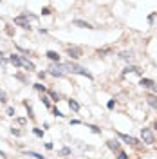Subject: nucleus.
I'll return each instance as SVG.
<instances>
[{
  "instance_id": "cd10ccee",
  "label": "nucleus",
  "mask_w": 157,
  "mask_h": 159,
  "mask_svg": "<svg viewBox=\"0 0 157 159\" xmlns=\"http://www.w3.org/2000/svg\"><path fill=\"white\" fill-rule=\"evenodd\" d=\"M33 132H34V136H38V138H43V130L42 128H33Z\"/></svg>"
},
{
  "instance_id": "20e7f679",
  "label": "nucleus",
  "mask_w": 157,
  "mask_h": 159,
  "mask_svg": "<svg viewBox=\"0 0 157 159\" xmlns=\"http://www.w3.org/2000/svg\"><path fill=\"white\" fill-rule=\"evenodd\" d=\"M49 73H51L53 76L61 78V76L65 74V67H63L61 63H54V65H51V67H49Z\"/></svg>"
},
{
  "instance_id": "f704fd0d",
  "label": "nucleus",
  "mask_w": 157,
  "mask_h": 159,
  "mask_svg": "<svg viewBox=\"0 0 157 159\" xmlns=\"http://www.w3.org/2000/svg\"><path fill=\"white\" fill-rule=\"evenodd\" d=\"M155 16H157V13H152V15L148 16V22H150V24H152V22H153V18H155Z\"/></svg>"
},
{
  "instance_id": "4468645a",
  "label": "nucleus",
  "mask_w": 157,
  "mask_h": 159,
  "mask_svg": "<svg viewBox=\"0 0 157 159\" xmlns=\"http://www.w3.org/2000/svg\"><path fill=\"white\" fill-rule=\"evenodd\" d=\"M22 62H24V69H26V71H34V63H33V62L26 60L24 56H22Z\"/></svg>"
},
{
  "instance_id": "dca6fc26",
  "label": "nucleus",
  "mask_w": 157,
  "mask_h": 159,
  "mask_svg": "<svg viewBox=\"0 0 157 159\" xmlns=\"http://www.w3.org/2000/svg\"><path fill=\"white\" fill-rule=\"evenodd\" d=\"M47 96H49L53 101H60V94L56 92V90H47Z\"/></svg>"
},
{
  "instance_id": "aec40b11",
  "label": "nucleus",
  "mask_w": 157,
  "mask_h": 159,
  "mask_svg": "<svg viewBox=\"0 0 157 159\" xmlns=\"http://www.w3.org/2000/svg\"><path fill=\"white\" fill-rule=\"evenodd\" d=\"M26 154H27L29 157H34V159H45V157H43L42 154H38V152H31V150H27Z\"/></svg>"
},
{
  "instance_id": "f257e3e1",
  "label": "nucleus",
  "mask_w": 157,
  "mask_h": 159,
  "mask_svg": "<svg viewBox=\"0 0 157 159\" xmlns=\"http://www.w3.org/2000/svg\"><path fill=\"white\" fill-rule=\"evenodd\" d=\"M63 67H65V71H69L72 74H81V76H85L88 80H94V76L88 73L87 69H83L81 65H78V63H63Z\"/></svg>"
},
{
  "instance_id": "4c0bfd02",
  "label": "nucleus",
  "mask_w": 157,
  "mask_h": 159,
  "mask_svg": "<svg viewBox=\"0 0 157 159\" xmlns=\"http://www.w3.org/2000/svg\"><path fill=\"white\" fill-rule=\"evenodd\" d=\"M45 148H47V150H53L54 147H53V143H45Z\"/></svg>"
},
{
  "instance_id": "b1692460",
  "label": "nucleus",
  "mask_w": 157,
  "mask_h": 159,
  "mask_svg": "<svg viewBox=\"0 0 157 159\" xmlns=\"http://www.w3.org/2000/svg\"><path fill=\"white\" fill-rule=\"evenodd\" d=\"M88 128H91L94 134H101V128H99V127H96V125H88Z\"/></svg>"
},
{
  "instance_id": "7ed1b4c3",
  "label": "nucleus",
  "mask_w": 157,
  "mask_h": 159,
  "mask_svg": "<svg viewBox=\"0 0 157 159\" xmlns=\"http://www.w3.org/2000/svg\"><path fill=\"white\" fill-rule=\"evenodd\" d=\"M139 85H141L143 89H148V90H152L153 94H157V83H155L153 80H150V78H141Z\"/></svg>"
},
{
  "instance_id": "c9c22d12",
  "label": "nucleus",
  "mask_w": 157,
  "mask_h": 159,
  "mask_svg": "<svg viewBox=\"0 0 157 159\" xmlns=\"http://www.w3.org/2000/svg\"><path fill=\"white\" fill-rule=\"evenodd\" d=\"M16 123H20V125H26V119H24V118H16Z\"/></svg>"
},
{
  "instance_id": "f03ea898",
  "label": "nucleus",
  "mask_w": 157,
  "mask_h": 159,
  "mask_svg": "<svg viewBox=\"0 0 157 159\" xmlns=\"http://www.w3.org/2000/svg\"><path fill=\"white\" fill-rule=\"evenodd\" d=\"M141 139H143V141H145L146 145H153V143H155V136H153L152 128L145 127V128L141 130Z\"/></svg>"
},
{
  "instance_id": "bb28decb",
  "label": "nucleus",
  "mask_w": 157,
  "mask_h": 159,
  "mask_svg": "<svg viewBox=\"0 0 157 159\" xmlns=\"http://www.w3.org/2000/svg\"><path fill=\"white\" fill-rule=\"evenodd\" d=\"M60 154H61V155H71L72 152H71V148H67V147H65V148H61V150H60Z\"/></svg>"
},
{
  "instance_id": "9d476101",
  "label": "nucleus",
  "mask_w": 157,
  "mask_h": 159,
  "mask_svg": "<svg viewBox=\"0 0 157 159\" xmlns=\"http://www.w3.org/2000/svg\"><path fill=\"white\" fill-rule=\"evenodd\" d=\"M15 24H16V26H20V27H24V29H31V26L27 24V20H26L24 16H22V15L15 18Z\"/></svg>"
},
{
  "instance_id": "39448f33",
  "label": "nucleus",
  "mask_w": 157,
  "mask_h": 159,
  "mask_svg": "<svg viewBox=\"0 0 157 159\" xmlns=\"http://www.w3.org/2000/svg\"><path fill=\"white\" fill-rule=\"evenodd\" d=\"M118 138H119V139H123L126 145H134V147H139V145H141V143H139V139L132 138V136H128V134H121V132H118Z\"/></svg>"
},
{
  "instance_id": "72a5a7b5",
  "label": "nucleus",
  "mask_w": 157,
  "mask_h": 159,
  "mask_svg": "<svg viewBox=\"0 0 157 159\" xmlns=\"http://www.w3.org/2000/svg\"><path fill=\"white\" fill-rule=\"evenodd\" d=\"M6 31H7V34H9V36H13V34H15V31H13V26H6Z\"/></svg>"
},
{
  "instance_id": "a211bd4d",
  "label": "nucleus",
  "mask_w": 157,
  "mask_h": 159,
  "mask_svg": "<svg viewBox=\"0 0 157 159\" xmlns=\"http://www.w3.org/2000/svg\"><path fill=\"white\" fill-rule=\"evenodd\" d=\"M24 107H26V110H27V116H29V119H34V114H33V107H31L27 101H24Z\"/></svg>"
},
{
  "instance_id": "2f4dec72",
  "label": "nucleus",
  "mask_w": 157,
  "mask_h": 159,
  "mask_svg": "<svg viewBox=\"0 0 157 159\" xmlns=\"http://www.w3.org/2000/svg\"><path fill=\"white\" fill-rule=\"evenodd\" d=\"M42 15H43V16H49V15H51V7H43V9H42Z\"/></svg>"
},
{
  "instance_id": "6e6552de",
  "label": "nucleus",
  "mask_w": 157,
  "mask_h": 159,
  "mask_svg": "<svg viewBox=\"0 0 157 159\" xmlns=\"http://www.w3.org/2000/svg\"><path fill=\"white\" fill-rule=\"evenodd\" d=\"M72 26H76V27H81V29H94L88 22H85V20H80V18H76V20H72Z\"/></svg>"
},
{
  "instance_id": "473e14b6",
  "label": "nucleus",
  "mask_w": 157,
  "mask_h": 159,
  "mask_svg": "<svg viewBox=\"0 0 157 159\" xmlns=\"http://www.w3.org/2000/svg\"><path fill=\"white\" fill-rule=\"evenodd\" d=\"M6 112H7V116H15V114H16L13 107H7V108H6Z\"/></svg>"
},
{
  "instance_id": "5701e85b",
  "label": "nucleus",
  "mask_w": 157,
  "mask_h": 159,
  "mask_svg": "<svg viewBox=\"0 0 157 159\" xmlns=\"http://www.w3.org/2000/svg\"><path fill=\"white\" fill-rule=\"evenodd\" d=\"M116 159H128V154H126L125 150H119V152H118V157H116Z\"/></svg>"
},
{
  "instance_id": "c85d7f7f",
  "label": "nucleus",
  "mask_w": 157,
  "mask_h": 159,
  "mask_svg": "<svg viewBox=\"0 0 157 159\" xmlns=\"http://www.w3.org/2000/svg\"><path fill=\"white\" fill-rule=\"evenodd\" d=\"M114 105H116V100H108V103H107V108H108V110H112V108H114Z\"/></svg>"
},
{
  "instance_id": "7c9ffc66",
  "label": "nucleus",
  "mask_w": 157,
  "mask_h": 159,
  "mask_svg": "<svg viewBox=\"0 0 157 159\" xmlns=\"http://www.w3.org/2000/svg\"><path fill=\"white\" fill-rule=\"evenodd\" d=\"M98 53H99V54H110V53H112V49H108V47H105V49H99Z\"/></svg>"
},
{
  "instance_id": "c756f323",
  "label": "nucleus",
  "mask_w": 157,
  "mask_h": 159,
  "mask_svg": "<svg viewBox=\"0 0 157 159\" xmlns=\"http://www.w3.org/2000/svg\"><path fill=\"white\" fill-rule=\"evenodd\" d=\"M0 101H2V103H6V101H7V96H6L4 90H0Z\"/></svg>"
},
{
  "instance_id": "ea45409f",
  "label": "nucleus",
  "mask_w": 157,
  "mask_h": 159,
  "mask_svg": "<svg viewBox=\"0 0 157 159\" xmlns=\"http://www.w3.org/2000/svg\"><path fill=\"white\" fill-rule=\"evenodd\" d=\"M153 128H155V130H157V121H155V123H153Z\"/></svg>"
},
{
  "instance_id": "4be33fe9",
  "label": "nucleus",
  "mask_w": 157,
  "mask_h": 159,
  "mask_svg": "<svg viewBox=\"0 0 157 159\" xmlns=\"http://www.w3.org/2000/svg\"><path fill=\"white\" fill-rule=\"evenodd\" d=\"M53 114H54L56 118H65V114H63V112H61L60 108H53Z\"/></svg>"
},
{
  "instance_id": "423d86ee",
  "label": "nucleus",
  "mask_w": 157,
  "mask_h": 159,
  "mask_svg": "<svg viewBox=\"0 0 157 159\" xmlns=\"http://www.w3.org/2000/svg\"><path fill=\"white\" fill-rule=\"evenodd\" d=\"M7 62L13 63L15 67H24V62H22V56H20V54H11V56L7 58Z\"/></svg>"
},
{
  "instance_id": "a878e982",
  "label": "nucleus",
  "mask_w": 157,
  "mask_h": 159,
  "mask_svg": "<svg viewBox=\"0 0 157 159\" xmlns=\"http://www.w3.org/2000/svg\"><path fill=\"white\" fill-rule=\"evenodd\" d=\"M15 78H16V80H20L22 83H27V78H26L24 74H15Z\"/></svg>"
},
{
  "instance_id": "6ab92c4d",
  "label": "nucleus",
  "mask_w": 157,
  "mask_h": 159,
  "mask_svg": "<svg viewBox=\"0 0 157 159\" xmlns=\"http://www.w3.org/2000/svg\"><path fill=\"white\" fill-rule=\"evenodd\" d=\"M42 103L45 105V108H53V105H51V101H49V96H45V94H42Z\"/></svg>"
},
{
  "instance_id": "f8f14e48",
  "label": "nucleus",
  "mask_w": 157,
  "mask_h": 159,
  "mask_svg": "<svg viewBox=\"0 0 157 159\" xmlns=\"http://www.w3.org/2000/svg\"><path fill=\"white\" fill-rule=\"evenodd\" d=\"M47 58L51 62H54V63H60V54L56 51H47Z\"/></svg>"
},
{
  "instance_id": "2eb2a0df",
  "label": "nucleus",
  "mask_w": 157,
  "mask_h": 159,
  "mask_svg": "<svg viewBox=\"0 0 157 159\" xmlns=\"http://www.w3.org/2000/svg\"><path fill=\"white\" fill-rule=\"evenodd\" d=\"M67 103H69V107H71V110H74V112H78L81 107H80V103L76 101V100H69V101H67Z\"/></svg>"
},
{
  "instance_id": "e433bc0d",
  "label": "nucleus",
  "mask_w": 157,
  "mask_h": 159,
  "mask_svg": "<svg viewBox=\"0 0 157 159\" xmlns=\"http://www.w3.org/2000/svg\"><path fill=\"white\" fill-rule=\"evenodd\" d=\"M80 123H81L80 119H71V125H80Z\"/></svg>"
},
{
  "instance_id": "412c9836",
  "label": "nucleus",
  "mask_w": 157,
  "mask_h": 159,
  "mask_svg": "<svg viewBox=\"0 0 157 159\" xmlns=\"http://www.w3.org/2000/svg\"><path fill=\"white\" fill-rule=\"evenodd\" d=\"M132 56H134L132 51H123V53H119V58H123V60H128V58H132Z\"/></svg>"
},
{
  "instance_id": "9b49d317",
  "label": "nucleus",
  "mask_w": 157,
  "mask_h": 159,
  "mask_svg": "<svg viewBox=\"0 0 157 159\" xmlns=\"http://www.w3.org/2000/svg\"><path fill=\"white\" fill-rule=\"evenodd\" d=\"M145 100H146V103H148L152 108H157V96H155V94H146Z\"/></svg>"
},
{
  "instance_id": "f3484780",
  "label": "nucleus",
  "mask_w": 157,
  "mask_h": 159,
  "mask_svg": "<svg viewBox=\"0 0 157 159\" xmlns=\"http://www.w3.org/2000/svg\"><path fill=\"white\" fill-rule=\"evenodd\" d=\"M34 89L38 90V92H42V94H47V90H49L45 85H42V83H34Z\"/></svg>"
},
{
  "instance_id": "0eeeda50",
  "label": "nucleus",
  "mask_w": 157,
  "mask_h": 159,
  "mask_svg": "<svg viewBox=\"0 0 157 159\" xmlns=\"http://www.w3.org/2000/svg\"><path fill=\"white\" fill-rule=\"evenodd\" d=\"M107 147H108L112 152H116V154L121 150V143H119L118 139H110V141H107Z\"/></svg>"
},
{
  "instance_id": "ddd939ff",
  "label": "nucleus",
  "mask_w": 157,
  "mask_h": 159,
  "mask_svg": "<svg viewBox=\"0 0 157 159\" xmlns=\"http://www.w3.org/2000/svg\"><path fill=\"white\" fill-rule=\"evenodd\" d=\"M128 73H136V74H141L143 71L139 69L137 65H130V67H126V69H125V74H128Z\"/></svg>"
},
{
  "instance_id": "393cba45",
  "label": "nucleus",
  "mask_w": 157,
  "mask_h": 159,
  "mask_svg": "<svg viewBox=\"0 0 157 159\" xmlns=\"http://www.w3.org/2000/svg\"><path fill=\"white\" fill-rule=\"evenodd\" d=\"M11 134H13V136H16V138H20V136H22V130L13 127V128H11Z\"/></svg>"
},
{
  "instance_id": "1a4fd4ad",
  "label": "nucleus",
  "mask_w": 157,
  "mask_h": 159,
  "mask_svg": "<svg viewBox=\"0 0 157 159\" xmlns=\"http://www.w3.org/2000/svg\"><path fill=\"white\" fill-rule=\"evenodd\" d=\"M67 53H69V56H71L72 60H78V58L81 56V49H80V47H69V49H67Z\"/></svg>"
},
{
  "instance_id": "58836bf2",
  "label": "nucleus",
  "mask_w": 157,
  "mask_h": 159,
  "mask_svg": "<svg viewBox=\"0 0 157 159\" xmlns=\"http://www.w3.org/2000/svg\"><path fill=\"white\" fill-rule=\"evenodd\" d=\"M0 157H2V159H6V157H7V154H6L4 150H0Z\"/></svg>"
}]
</instances>
